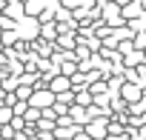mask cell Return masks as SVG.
Masks as SVG:
<instances>
[{
    "instance_id": "cell-1",
    "label": "cell",
    "mask_w": 146,
    "mask_h": 140,
    "mask_svg": "<svg viewBox=\"0 0 146 140\" xmlns=\"http://www.w3.org/2000/svg\"><path fill=\"white\" fill-rule=\"evenodd\" d=\"M43 6H46V0H26V15H40Z\"/></svg>"
},
{
    "instance_id": "cell-2",
    "label": "cell",
    "mask_w": 146,
    "mask_h": 140,
    "mask_svg": "<svg viewBox=\"0 0 146 140\" xmlns=\"http://www.w3.org/2000/svg\"><path fill=\"white\" fill-rule=\"evenodd\" d=\"M60 3H63V6H66V9H75V6H78V3H80V0H60Z\"/></svg>"
}]
</instances>
